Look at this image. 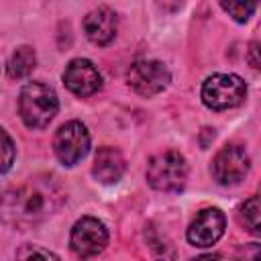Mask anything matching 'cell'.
Wrapping results in <instances>:
<instances>
[{"mask_svg": "<svg viewBox=\"0 0 261 261\" xmlns=\"http://www.w3.org/2000/svg\"><path fill=\"white\" fill-rule=\"evenodd\" d=\"M210 169L218 184L234 186L249 171V155L241 145H226L216 153Z\"/></svg>", "mask_w": 261, "mask_h": 261, "instance_id": "cell-8", "label": "cell"}, {"mask_svg": "<svg viewBox=\"0 0 261 261\" xmlns=\"http://www.w3.org/2000/svg\"><path fill=\"white\" fill-rule=\"evenodd\" d=\"M259 0H220V6L224 8V12H228V16H232L237 22H245L249 20V16L255 12Z\"/></svg>", "mask_w": 261, "mask_h": 261, "instance_id": "cell-15", "label": "cell"}, {"mask_svg": "<svg viewBox=\"0 0 261 261\" xmlns=\"http://www.w3.org/2000/svg\"><path fill=\"white\" fill-rule=\"evenodd\" d=\"M224 214L218 208H204L196 214L188 228V241L194 247H212L224 234Z\"/></svg>", "mask_w": 261, "mask_h": 261, "instance_id": "cell-9", "label": "cell"}, {"mask_svg": "<svg viewBox=\"0 0 261 261\" xmlns=\"http://www.w3.org/2000/svg\"><path fill=\"white\" fill-rule=\"evenodd\" d=\"M16 257H18V259H31V257H43V259H59L55 253H51V251H47V249L31 247V245H27V247H22L20 251H16Z\"/></svg>", "mask_w": 261, "mask_h": 261, "instance_id": "cell-16", "label": "cell"}, {"mask_svg": "<svg viewBox=\"0 0 261 261\" xmlns=\"http://www.w3.org/2000/svg\"><path fill=\"white\" fill-rule=\"evenodd\" d=\"M90 149V135L80 120H69L59 126L53 137V151L63 165H75Z\"/></svg>", "mask_w": 261, "mask_h": 261, "instance_id": "cell-5", "label": "cell"}, {"mask_svg": "<svg viewBox=\"0 0 261 261\" xmlns=\"http://www.w3.org/2000/svg\"><path fill=\"white\" fill-rule=\"evenodd\" d=\"M59 100L53 88L41 82H29L18 96V114L29 128H45L57 114Z\"/></svg>", "mask_w": 261, "mask_h": 261, "instance_id": "cell-2", "label": "cell"}, {"mask_svg": "<svg viewBox=\"0 0 261 261\" xmlns=\"http://www.w3.org/2000/svg\"><path fill=\"white\" fill-rule=\"evenodd\" d=\"M247 63L261 71V41H253L247 49Z\"/></svg>", "mask_w": 261, "mask_h": 261, "instance_id": "cell-18", "label": "cell"}, {"mask_svg": "<svg viewBox=\"0 0 261 261\" xmlns=\"http://www.w3.org/2000/svg\"><path fill=\"white\" fill-rule=\"evenodd\" d=\"M106 245H108V230L98 218L84 216L73 224L69 247L77 257H84V259L94 257L102 253Z\"/></svg>", "mask_w": 261, "mask_h": 261, "instance_id": "cell-6", "label": "cell"}, {"mask_svg": "<svg viewBox=\"0 0 261 261\" xmlns=\"http://www.w3.org/2000/svg\"><path fill=\"white\" fill-rule=\"evenodd\" d=\"M65 202V192L53 175H35L4 194V220L27 228L43 222Z\"/></svg>", "mask_w": 261, "mask_h": 261, "instance_id": "cell-1", "label": "cell"}, {"mask_svg": "<svg viewBox=\"0 0 261 261\" xmlns=\"http://www.w3.org/2000/svg\"><path fill=\"white\" fill-rule=\"evenodd\" d=\"M63 84L75 96H92L102 88V75L88 59H71L63 71Z\"/></svg>", "mask_w": 261, "mask_h": 261, "instance_id": "cell-10", "label": "cell"}, {"mask_svg": "<svg viewBox=\"0 0 261 261\" xmlns=\"http://www.w3.org/2000/svg\"><path fill=\"white\" fill-rule=\"evenodd\" d=\"M128 86L141 94V96H155L159 92H163L169 84V71L161 61H153V59H141L135 61L128 67L126 73Z\"/></svg>", "mask_w": 261, "mask_h": 261, "instance_id": "cell-7", "label": "cell"}, {"mask_svg": "<svg viewBox=\"0 0 261 261\" xmlns=\"http://www.w3.org/2000/svg\"><path fill=\"white\" fill-rule=\"evenodd\" d=\"M188 179V165L181 153L163 151L149 159L147 163V181L159 192H179Z\"/></svg>", "mask_w": 261, "mask_h": 261, "instance_id": "cell-3", "label": "cell"}, {"mask_svg": "<svg viewBox=\"0 0 261 261\" xmlns=\"http://www.w3.org/2000/svg\"><path fill=\"white\" fill-rule=\"evenodd\" d=\"M155 2H157V6H159L163 12H175V10H179L181 4H184V0H155Z\"/></svg>", "mask_w": 261, "mask_h": 261, "instance_id": "cell-19", "label": "cell"}, {"mask_svg": "<svg viewBox=\"0 0 261 261\" xmlns=\"http://www.w3.org/2000/svg\"><path fill=\"white\" fill-rule=\"evenodd\" d=\"M92 173L102 184H116L124 173V157L114 147H100L94 157Z\"/></svg>", "mask_w": 261, "mask_h": 261, "instance_id": "cell-12", "label": "cell"}, {"mask_svg": "<svg viewBox=\"0 0 261 261\" xmlns=\"http://www.w3.org/2000/svg\"><path fill=\"white\" fill-rule=\"evenodd\" d=\"M247 96L245 82L234 73H214L202 84V102L212 110L239 106Z\"/></svg>", "mask_w": 261, "mask_h": 261, "instance_id": "cell-4", "label": "cell"}, {"mask_svg": "<svg viewBox=\"0 0 261 261\" xmlns=\"http://www.w3.org/2000/svg\"><path fill=\"white\" fill-rule=\"evenodd\" d=\"M2 141H4V159H2V171L6 173L14 161V145H12V139L8 137L6 130H2Z\"/></svg>", "mask_w": 261, "mask_h": 261, "instance_id": "cell-17", "label": "cell"}, {"mask_svg": "<svg viewBox=\"0 0 261 261\" xmlns=\"http://www.w3.org/2000/svg\"><path fill=\"white\" fill-rule=\"evenodd\" d=\"M84 31L94 45H108L116 35V14L106 6L94 8L84 18Z\"/></svg>", "mask_w": 261, "mask_h": 261, "instance_id": "cell-11", "label": "cell"}, {"mask_svg": "<svg viewBox=\"0 0 261 261\" xmlns=\"http://www.w3.org/2000/svg\"><path fill=\"white\" fill-rule=\"evenodd\" d=\"M35 65H37V55H35L33 47L22 45V47H18V49L10 55L6 69H8V75H10V77L20 80V77H27V75L35 69Z\"/></svg>", "mask_w": 261, "mask_h": 261, "instance_id": "cell-14", "label": "cell"}, {"mask_svg": "<svg viewBox=\"0 0 261 261\" xmlns=\"http://www.w3.org/2000/svg\"><path fill=\"white\" fill-rule=\"evenodd\" d=\"M239 224L255 234V237H261V194L257 196H251L249 200H245L241 206H239Z\"/></svg>", "mask_w": 261, "mask_h": 261, "instance_id": "cell-13", "label": "cell"}]
</instances>
